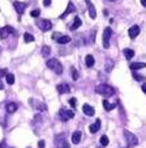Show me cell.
Returning a JSON list of instances; mask_svg holds the SVG:
<instances>
[{
  "label": "cell",
  "instance_id": "1",
  "mask_svg": "<svg viewBox=\"0 0 146 148\" xmlns=\"http://www.w3.org/2000/svg\"><path fill=\"white\" fill-rule=\"evenodd\" d=\"M46 64H47V67L50 68V70H52L56 75H61V73H63V64H61L58 59H55V58L48 59V60L46 62Z\"/></svg>",
  "mask_w": 146,
  "mask_h": 148
},
{
  "label": "cell",
  "instance_id": "2",
  "mask_svg": "<svg viewBox=\"0 0 146 148\" xmlns=\"http://www.w3.org/2000/svg\"><path fill=\"white\" fill-rule=\"evenodd\" d=\"M95 92L101 96H105V97H111L115 93V89L112 87H110V85H107V84H101V85H98L95 88Z\"/></svg>",
  "mask_w": 146,
  "mask_h": 148
},
{
  "label": "cell",
  "instance_id": "3",
  "mask_svg": "<svg viewBox=\"0 0 146 148\" xmlns=\"http://www.w3.org/2000/svg\"><path fill=\"white\" fill-rule=\"evenodd\" d=\"M124 135H125V139H127V144L129 148L134 147V145L138 144V139L137 136H136L134 134H132L130 131H128V130H125L124 131Z\"/></svg>",
  "mask_w": 146,
  "mask_h": 148
},
{
  "label": "cell",
  "instance_id": "4",
  "mask_svg": "<svg viewBox=\"0 0 146 148\" xmlns=\"http://www.w3.org/2000/svg\"><path fill=\"white\" fill-rule=\"evenodd\" d=\"M52 39H55L58 43H60V45H67V43H69V42L72 41V38L69 36H63V34L60 33H52Z\"/></svg>",
  "mask_w": 146,
  "mask_h": 148
},
{
  "label": "cell",
  "instance_id": "5",
  "mask_svg": "<svg viewBox=\"0 0 146 148\" xmlns=\"http://www.w3.org/2000/svg\"><path fill=\"white\" fill-rule=\"evenodd\" d=\"M37 25H38L39 28H41V29H42V30H43V32L50 30V29L52 28V23H51L50 20H47V18L37 20Z\"/></svg>",
  "mask_w": 146,
  "mask_h": 148
},
{
  "label": "cell",
  "instance_id": "6",
  "mask_svg": "<svg viewBox=\"0 0 146 148\" xmlns=\"http://www.w3.org/2000/svg\"><path fill=\"white\" fill-rule=\"evenodd\" d=\"M112 36V29L111 28H106L105 32H103V46L106 49L110 47V38Z\"/></svg>",
  "mask_w": 146,
  "mask_h": 148
},
{
  "label": "cell",
  "instance_id": "7",
  "mask_svg": "<svg viewBox=\"0 0 146 148\" xmlns=\"http://www.w3.org/2000/svg\"><path fill=\"white\" fill-rule=\"evenodd\" d=\"M59 115H60L61 121H64V122H67L68 119H71V118L75 117V113L72 112V110H67V109H61L60 112H59Z\"/></svg>",
  "mask_w": 146,
  "mask_h": 148
},
{
  "label": "cell",
  "instance_id": "8",
  "mask_svg": "<svg viewBox=\"0 0 146 148\" xmlns=\"http://www.w3.org/2000/svg\"><path fill=\"white\" fill-rule=\"evenodd\" d=\"M13 34V33H16V32H14V29L12 28V26H4V28H1L0 29V38L1 39H5L7 38V36H8V34Z\"/></svg>",
  "mask_w": 146,
  "mask_h": 148
},
{
  "label": "cell",
  "instance_id": "9",
  "mask_svg": "<svg viewBox=\"0 0 146 148\" xmlns=\"http://www.w3.org/2000/svg\"><path fill=\"white\" fill-rule=\"evenodd\" d=\"M29 102H30V105H33L35 109H38V110H41V112H46L47 110V106L44 105L43 102H39V101H35V100H33V98H30L29 100Z\"/></svg>",
  "mask_w": 146,
  "mask_h": 148
},
{
  "label": "cell",
  "instance_id": "10",
  "mask_svg": "<svg viewBox=\"0 0 146 148\" xmlns=\"http://www.w3.org/2000/svg\"><path fill=\"white\" fill-rule=\"evenodd\" d=\"M13 8L16 9V12L18 14H22L24 12H25L26 4L25 3H21V1H13Z\"/></svg>",
  "mask_w": 146,
  "mask_h": 148
},
{
  "label": "cell",
  "instance_id": "11",
  "mask_svg": "<svg viewBox=\"0 0 146 148\" xmlns=\"http://www.w3.org/2000/svg\"><path fill=\"white\" fill-rule=\"evenodd\" d=\"M76 11V7H75V4L72 3V1H69L68 3V7H67V9H65V12H64L63 14H60V17H59V18H65L67 16H68V14H71L72 12H75Z\"/></svg>",
  "mask_w": 146,
  "mask_h": 148
},
{
  "label": "cell",
  "instance_id": "12",
  "mask_svg": "<svg viewBox=\"0 0 146 148\" xmlns=\"http://www.w3.org/2000/svg\"><path fill=\"white\" fill-rule=\"evenodd\" d=\"M86 1V5H88V11H89V14H90L91 18H95L96 17V11H95V7L93 5L90 0H85Z\"/></svg>",
  "mask_w": 146,
  "mask_h": 148
},
{
  "label": "cell",
  "instance_id": "13",
  "mask_svg": "<svg viewBox=\"0 0 146 148\" xmlns=\"http://www.w3.org/2000/svg\"><path fill=\"white\" fill-rule=\"evenodd\" d=\"M56 89H58V92L60 93V95H63V93H69L71 92V87H69L67 83H63V84H59L58 87H56Z\"/></svg>",
  "mask_w": 146,
  "mask_h": 148
},
{
  "label": "cell",
  "instance_id": "14",
  "mask_svg": "<svg viewBox=\"0 0 146 148\" xmlns=\"http://www.w3.org/2000/svg\"><path fill=\"white\" fill-rule=\"evenodd\" d=\"M128 34H129L130 38H136V37L140 34V26H138V25H133L132 28L128 30Z\"/></svg>",
  "mask_w": 146,
  "mask_h": 148
},
{
  "label": "cell",
  "instance_id": "15",
  "mask_svg": "<svg viewBox=\"0 0 146 148\" xmlns=\"http://www.w3.org/2000/svg\"><path fill=\"white\" fill-rule=\"evenodd\" d=\"M82 112L85 113L88 117H91V115H94V113H95V110H94V108L93 106H90L89 103H85L82 106Z\"/></svg>",
  "mask_w": 146,
  "mask_h": 148
},
{
  "label": "cell",
  "instance_id": "16",
  "mask_svg": "<svg viewBox=\"0 0 146 148\" xmlns=\"http://www.w3.org/2000/svg\"><path fill=\"white\" fill-rule=\"evenodd\" d=\"M90 132L91 134H95V132H98L101 130V119H96L95 123H93V125L90 126Z\"/></svg>",
  "mask_w": 146,
  "mask_h": 148
},
{
  "label": "cell",
  "instance_id": "17",
  "mask_svg": "<svg viewBox=\"0 0 146 148\" xmlns=\"http://www.w3.org/2000/svg\"><path fill=\"white\" fill-rule=\"evenodd\" d=\"M81 136H82V132L81 131H75L72 134V142L73 144H78L81 142Z\"/></svg>",
  "mask_w": 146,
  "mask_h": 148
},
{
  "label": "cell",
  "instance_id": "18",
  "mask_svg": "<svg viewBox=\"0 0 146 148\" xmlns=\"http://www.w3.org/2000/svg\"><path fill=\"white\" fill-rule=\"evenodd\" d=\"M146 67V63H141V62H137V63H132L129 66V68L132 71H137V70H141V68H145Z\"/></svg>",
  "mask_w": 146,
  "mask_h": 148
},
{
  "label": "cell",
  "instance_id": "19",
  "mask_svg": "<svg viewBox=\"0 0 146 148\" xmlns=\"http://www.w3.org/2000/svg\"><path fill=\"white\" fill-rule=\"evenodd\" d=\"M18 109V105H17L16 102H9V103H7V112L8 113H14L16 110Z\"/></svg>",
  "mask_w": 146,
  "mask_h": 148
},
{
  "label": "cell",
  "instance_id": "20",
  "mask_svg": "<svg viewBox=\"0 0 146 148\" xmlns=\"http://www.w3.org/2000/svg\"><path fill=\"white\" fill-rule=\"evenodd\" d=\"M81 25H82V21H81V18H80V17H76V18H75V23L72 24V26H71V30L72 32L76 30V29H78Z\"/></svg>",
  "mask_w": 146,
  "mask_h": 148
},
{
  "label": "cell",
  "instance_id": "21",
  "mask_svg": "<svg viewBox=\"0 0 146 148\" xmlns=\"http://www.w3.org/2000/svg\"><path fill=\"white\" fill-rule=\"evenodd\" d=\"M85 63H86V66H88L89 68H91L94 66V63H95V60H94V56L93 55H86Z\"/></svg>",
  "mask_w": 146,
  "mask_h": 148
},
{
  "label": "cell",
  "instance_id": "22",
  "mask_svg": "<svg viewBox=\"0 0 146 148\" xmlns=\"http://www.w3.org/2000/svg\"><path fill=\"white\" fill-rule=\"evenodd\" d=\"M103 106H105V109L107 110V112H111L112 109L116 108V103H110L107 100H103Z\"/></svg>",
  "mask_w": 146,
  "mask_h": 148
},
{
  "label": "cell",
  "instance_id": "23",
  "mask_svg": "<svg viewBox=\"0 0 146 148\" xmlns=\"http://www.w3.org/2000/svg\"><path fill=\"white\" fill-rule=\"evenodd\" d=\"M124 55L127 59H132L134 56V51L132 49H124Z\"/></svg>",
  "mask_w": 146,
  "mask_h": 148
},
{
  "label": "cell",
  "instance_id": "24",
  "mask_svg": "<svg viewBox=\"0 0 146 148\" xmlns=\"http://www.w3.org/2000/svg\"><path fill=\"white\" fill-rule=\"evenodd\" d=\"M24 39H25L26 43H30V42L35 41V39H34V36H31L30 33H25V34H24Z\"/></svg>",
  "mask_w": 146,
  "mask_h": 148
},
{
  "label": "cell",
  "instance_id": "25",
  "mask_svg": "<svg viewBox=\"0 0 146 148\" xmlns=\"http://www.w3.org/2000/svg\"><path fill=\"white\" fill-rule=\"evenodd\" d=\"M50 53H51V47L50 46H43V47H42V55L43 56H48L50 55Z\"/></svg>",
  "mask_w": 146,
  "mask_h": 148
},
{
  "label": "cell",
  "instance_id": "26",
  "mask_svg": "<svg viewBox=\"0 0 146 148\" xmlns=\"http://www.w3.org/2000/svg\"><path fill=\"white\" fill-rule=\"evenodd\" d=\"M5 79H7V83H8L9 85L14 84V75H12V73H7V75H5Z\"/></svg>",
  "mask_w": 146,
  "mask_h": 148
},
{
  "label": "cell",
  "instance_id": "27",
  "mask_svg": "<svg viewBox=\"0 0 146 148\" xmlns=\"http://www.w3.org/2000/svg\"><path fill=\"white\" fill-rule=\"evenodd\" d=\"M108 143H110V140H108V136H106V135H102V136H101V144H102L103 147H106V145H108Z\"/></svg>",
  "mask_w": 146,
  "mask_h": 148
},
{
  "label": "cell",
  "instance_id": "28",
  "mask_svg": "<svg viewBox=\"0 0 146 148\" xmlns=\"http://www.w3.org/2000/svg\"><path fill=\"white\" fill-rule=\"evenodd\" d=\"M133 77L136 79V80H138V81H145V76H142V75H138L137 72H134V71H133Z\"/></svg>",
  "mask_w": 146,
  "mask_h": 148
},
{
  "label": "cell",
  "instance_id": "29",
  "mask_svg": "<svg viewBox=\"0 0 146 148\" xmlns=\"http://www.w3.org/2000/svg\"><path fill=\"white\" fill-rule=\"evenodd\" d=\"M71 71H72L71 75H72V77H73V80H77V79H78V72H77V70L72 67V68H71Z\"/></svg>",
  "mask_w": 146,
  "mask_h": 148
},
{
  "label": "cell",
  "instance_id": "30",
  "mask_svg": "<svg viewBox=\"0 0 146 148\" xmlns=\"http://www.w3.org/2000/svg\"><path fill=\"white\" fill-rule=\"evenodd\" d=\"M39 14H41V11H39V9H34V11L30 12V16L34 17V18H38Z\"/></svg>",
  "mask_w": 146,
  "mask_h": 148
},
{
  "label": "cell",
  "instance_id": "31",
  "mask_svg": "<svg viewBox=\"0 0 146 148\" xmlns=\"http://www.w3.org/2000/svg\"><path fill=\"white\" fill-rule=\"evenodd\" d=\"M69 105L75 109V108L77 106V100H76V98H71V100H69Z\"/></svg>",
  "mask_w": 146,
  "mask_h": 148
},
{
  "label": "cell",
  "instance_id": "32",
  "mask_svg": "<svg viewBox=\"0 0 146 148\" xmlns=\"http://www.w3.org/2000/svg\"><path fill=\"white\" fill-rule=\"evenodd\" d=\"M112 66H113V63L110 60V59H108V66H107V72H110L111 70H112Z\"/></svg>",
  "mask_w": 146,
  "mask_h": 148
},
{
  "label": "cell",
  "instance_id": "33",
  "mask_svg": "<svg viewBox=\"0 0 146 148\" xmlns=\"http://www.w3.org/2000/svg\"><path fill=\"white\" fill-rule=\"evenodd\" d=\"M38 147L39 148H44V147H46V143H44V140H39V142H38Z\"/></svg>",
  "mask_w": 146,
  "mask_h": 148
},
{
  "label": "cell",
  "instance_id": "34",
  "mask_svg": "<svg viewBox=\"0 0 146 148\" xmlns=\"http://www.w3.org/2000/svg\"><path fill=\"white\" fill-rule=\"evenodd\" d=\"M4 75H7V70H5V68H3V70H0V79L3 77Z\"/></svg>",
  "mask_w": 146,
  "mask_h": 148
},
{
  "label": "cell",
  "instance_id": "35",
  "mask_svg": "<svg viewBox=\"0 0 146 148\" xmlns=\"http://www.w3.org/2000/svg\"><path fill=\"white\" fill-rule=\"evenodd\" d=\"M43 4H44V7H48L51 4V0H43Z\"/></svg>",
  "mask_w": 146,
  "mask_h": 148
},
{
  "label": "cell",
  "instance_id": "36",
  "mask_svg": "<svg viewBox=\"0 0 146 148\" xmlns=\"http://www.w3.org/2000/svg\"><path fill=\"white\" fill-rule=\"evenodd\" d=\"M141 88H142V92L146 95V83H143V84H142V87H141Z\"/></svg>",
  "mask_w": 146,
  "mask_h": 148
},
{
  "label": "cell",
  "instance_id": "37",
  "mask_svg": "<svg viewBox=\"0 0 146 148\" xmlns=\"http://www.w3.org/2000/svg\"><path fill=\"white\" fill-rule=\"evenodd\" d=\"M5 140H3V142H1V143H0V148H5Z\"/></svg>",
  "mask_w": 146,
  "mask_h": 148
},
{
  "label": "cell",
  "instance_id": "38",
  "mask_svg": "<svg viewBox=\"0 0 146 148\" xmlns=\"http://www.w3.org/2000/svg\"><path fill=\"white\" fill-rule=\"evenodd\" d=\"M61 147H63V148H71V147H69V144H68V143H67V142L64 143V144L61 145Z\"/></svg>",
  "mask_w": 146,
  "mask_h": 148
},
{
  "label": "cell",
  "instance_id": "39",
  "mask_svg": "<svg viewBox=\"0 0 146 148\" xmlns=\"http://www.w3.org/2000/svg\"><path fill=\"white\" fill-rule=\"evenodd\" d=\"M141 4H142L143 7H146V0H141Z\"/></svg>",
  "mask_w": 146,
  "mask_h": 148
},
{
  "label": "cell",
  "instance_id": "40",
  "mask_svg": "<svg viewBox=\"0 0 146 148\" xmlns=\"http://www.w3.org/2000/svg\"><path fill=\"white\" fill-rule=\"evenodd\" d=\"M3 88H4V84L1 83V81H0V89H3Z\"/></svg>",
  "mask_w": 146,
  "mask_h": 148
},
{
  "label": "cell",
  "instance_id": "41",
  "mask_svg": "<svg viewBox=\"0 0 146 148\" xmlns=\"http://www.w3.org/2000/svg\"><path fill=\"white\" fill-rule=\"evenodd\" d=\"M108 1H116V0H108Z\"/></svg>",
  "mask_w": 146,
  "mask_h": 148
},
{
  "label": "cell",
  "instance_id": "42",
  "mask_svg": "<svg viewBox=\"0 0 146 148\" xmlns=\"http://www.w3.org/2000/svg\"><path fill=\"white\" fill-rule=\"evenodd\" d=\"M0 54H1V49H0Z\"/></svg>",
  "mask_w": 146,
  "mask_h": 148
},
{
  "label": "cell",
  "instance_id": "43",
  "mask_svg": "<svg viewBox=\"0 0 146 148\" xmlns=\"http://www.w3.org/2000/svg\"><path fill=\"white\" fill-rule=\"evenodd\" d=\"M98 148H102V147H98Z\"/></svg>",
  "mask_w": 146,
  "mask_h": 148
}]
</instances>
